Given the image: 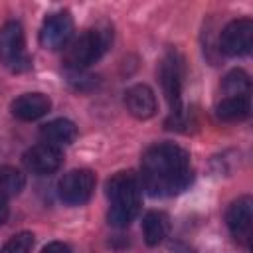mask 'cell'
Returning <instances> with one entry per match:
<instances>
[{
    "mask_svg": "<svg viewBox=\"0 0 253 253\" xmlns=\"http://www.w3.org/2000/svg\"><path fill=\"white\" fill-rule=\"evenodd\" d=\"M138 180L154 198L176 196L192 182L190 154L174 142L154 144L142 154Z\"/></svg>",
    "mask_w": 253,
    "mask_h": 253,
    "instance_id": "6da1fadb",
    "label": "cell"
},
{
    "mask_svg": "<svg viewBox=\"0 0 253 253\" xmlns=\"http://www.w3.org/2000/svg\"><path fill=\"white\" fill-rule=\"evenodd\" d=\"M109 211L107 219L113 227H126L140 211L142 200V186L136 174L132 172H119L107 180L105 186Z\"/></svg>",
    "mask_w": 253,
    "mask_h": 253,
    "instance_id": "7a4b0ae2",
    "label": "cell"
},
{
    "mask_svg": "<svg viewBox=\"0 0 253 253\" xmlns=\"http://www.w3.org/2000/svg\"><path fill=\"white\" fill-rule=\"evenodd\" d=\"M113 42V30L107 24L85 30L79 38L65 45L63 63L69 71H83L91 63L99 61Z\"/></svg>",
    "mask_w": 253,
    "mask_h": 253,
    "instance_id": "3957f363",
    "label": "cell"
},
{
    "mask_svg": "<svg viewBox=\"0 0 253 253\" xmlns=\"http://www.w3.org/2000/svg\"><path fill=\"white\" fill-rule=\"evenodd\" d=\"M0 63L14 73H22L32 67V59L26 51V36L20 22H6L0 28Z\"/></svg>",
    "mask_w": 253,
    "mask_h": 253,
    "instance_id": "277c9868",
    "label": "cell"
},
{
    "mask_svg": "<svg viewBox=\"0 0 253 253\" xmlns=\"http://www.w3.org/2000/svg\"><path fill=\"white\" fill-rule=\"evenodd\" d=\"M160 83L172 115H182V85H184V59L178 51H170L160 63Z\"/></svg>",
    "mask_w": 253,
    "mask_h": 253,
    "instance_id": "5b68a950",
    "label": "cell"
},
{
    "mask_svg": "<svg viewBox=\"0 0 253 253\" xmlns=\"http://www.w3.org/2000/svg\"><path fill=\"white\" fill-rule=\"evenodd\" d=\"M97 178L91 170L87 168H77L67 172L57 186L59 198L67 204V206H83L91 200L93 190H95Z\"/></svg>",
    "mask_w": 253,
    "mask_h": 253,
    "instance_id": "8992f818",
    "label": "cell"
},
{
    "mask_svg": "<svg viewBox=\"0 0 253 253\" xmlns=\"http://www.w3.org/2000/svg\"><path fill=\"white\" fill-rule=\"evenodd\" d=\"M253 47V22L249 18H239L229 22L219 34V49L229 57L247 55Z\"/></svg>",
    "mask_w": 253,
    "mask_h": 253,
    "instance_id": "52a82bcc",
    "label": "cell"
},
{
    "mask_svg": "<svg viewBox=\"0 0 253 253\" xmlns=\"http://www.w3.org/2000/svg\"><path fill=\"white\" fill-rule=\"evenodd\" d=\"M73 36V18L69 12L49 14L40 28V43L45 49H59L69 43Z\"/></svg>",
    "mask_w": 253,
    "mask_h": 253,
    "instance_id": "ba28073f",
    "label": "cell"
},
{
    "mask_svg": "<svg viewBox=\"0 0 253 253\" xmlns=\"http://www.w3.org/2000/svg\"><path fill=\"white\" fill-rule=\"evenodd\" d=\"M225 221H227V227H229L233 239L247 245L249 237H251V223H253V200L249 196L237 198L229 206Z\"/></svg>",
    "mask_w": 253,
    "mask_h": 253,
    "instance_id": "9c48e42d",
    "label": "cell"
},
{
    "mask_svg": "<svg viewBox=\"0 0 253 253\" xmlns=\"http://www.w3.org/2000/svg\"><path fill=\"white\" fill-rule=\"evenodd\" d=\"M61 162H63L61 150L45 142L28 148L24 154V166L34 174H51L59 170Z\"/></svg>",
    "mask_w": 253,
    "mask_h": 253,
    "instance_id": "30bf717a",
    "label": "cell"
},
{
    "mask_svg": "<svg viewBox=\"0 0 253 253\" xmlns=\"http://www.w3.org/2000/svg\"><path fill=\"white\" fill-rule=\"evenodd\" d=\"M125 105H126V111L132 117H136L140 121H146V119L154 117V113H156V95L148 85L136 83V85L126 89Z\"/></svg>",
    "mask_w": 253,
    "mask_h": 253,
    "instance_id": "8fae6325",
    "label": "cell"
},
{
    "mask_svg": "<svg viewBox=\"0 0 253 253\" xmlns=\"http://www.w3.org/2000/svg\"><path fill=\"white\" fill-rule=\"evenodd\" d=\"M49 109H51V101L43 93H24V95L16 97L10 105L12 115L26 123L42 119L43 115H47Z\"/></svg>",
    "mask_w": 253,
    "mask_h": 253,
    "instance_id": "7c38bea8",
    "label": "cell"
},
{
    "mask_svg": "<svg viewBox=\"0 0 253 253\" xmlns=\"http://www.w3.org/2000/svg\"><path fill=\"white\" fill-rule=\"evenodd\" d=\"M40 136L45 144L51 146H67L77 138V126L69 119H55L45 123L40 128Z\"/></svg>",
    "mask_w": 253,
    "mask_h": 253,
    "instance_id": "4fadbf2b",
    "label": "cell"
},
{
    "mask_svg": "<svg viewBox=\"0 0 253 253\" xmlns=\"http://www.w3.org/2000/svg\"><path fill=\"white\" fill-rule=\"evenodd\" d=\"M168 231H170V219L164 211H148L142 217V235L146 245L154 247L162 243L168 237Z\"/></svg>",
    "mask_w": 253,
    "mask_h": 253,
    "instance_id": "5bb4252c",
    "label": "cell"
},
{
    "mask_svg": "<svg viewBox=\"0 0 253 253\" xmlns=\"http://www.w3.org/2000/svg\"><path fill=\"white\" fill-rule=\"evenodd\" d=\"M251 111V101L249 97H221V101L215 107V115L219 121L225 123H235L243 121Z\"/></svg>",
    "mask_w": 253,
    "mask_h": 253,
    "instance_id": "9a60e30c",
    "label": "cell"
},
{
    "mask_svg": "<svg viewBox=\"0 0 253 253\" xmlns=\"http://www.w3.org/2000/svg\"><path fill=\"white\" fill-rule=\"evenodd\" d=\"M26 186V176L14 166L0 168V202H8L16 198Z\"/></svg>",
    "mask_w": 253,
    "mask_h": 253,
    "instance_id": "2e32d148",
    "label": "cell"
},
{
    "mask_svg": "<svg viewBox=\"0 0 253 253\" xmlns=\"http://www.w3.org/2000/svg\"><path fill=\"white\" fill-rule=\"evenodd\" d=\"M223 97H249L251 95V81L243 69H231L221 81Z\"/></svg>",
    "mask_w": 253,
    "mask_h": 253,
    "instance_id": "e0dca14e",
    "label": "cell"
},
{
    "mask_svg": "<svg viewBox=\"0 0 253 253\" xmlns=\"http://www.w3.org/2000/svg\"><path fill=\"white\" fill-rule=\"evenodd\" d=\"M32 249H34V233L20 231L4 243L0 253H32Z\"/></svg>",
    "mask_w": 253,
    "mask_h": 253,
    "instance_id": "ac0fdd59",
    "label": "cell"
},
{
    "mask_svg": "<svg viewBox=\"0 0 253 253\" xmlns=\"http://www.w3.org/2000/svg\"><path fill=\"white\" fill-rule=\"evenodd\" d=\"M42 253H71V249L63 241H51L42 249Z\"/></svg>",
    "mask_w": 253,
    "mask_h": 253,
    "instance_id": "d6986e66",
    "label": "cell"
},
{
    "mask_svg": "<svg viewBox=\"0 0 253 253\" xmlns=\"http://www.w3.org/2000/svg\"><path fill=\"white\" fill-rule=\"evenodd\" d=\"M6 219H8V206H6V202H0V225Z\"/></svg>",
    "mask_w": 253,
    "mask_h": 253,
    "instance_id": "ffe728a7",
    "label": "cell"
}]
</instances>
